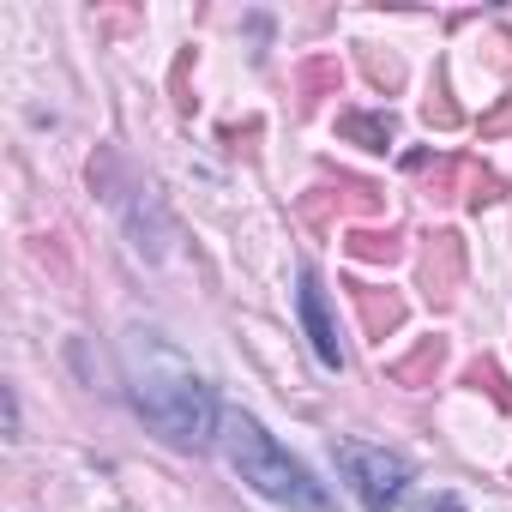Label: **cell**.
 <instances>
[{"instance_id": "10", "label": "cell", "mask_w": 512, "mask_h": 512, "mask_svg": "<svg viewBox=\"0 0 512 512\" xmlns=\"http://www.w3.org/2000/svg\"><path fill=\"white\" fill-rule=\"evenodd\" d=\"M344 85V67H338V55H314L308 67H302V109H314L320 97H332Z\"/></svg>"}, {"instance_id": "8", "label": "cell", "mask_w": 512, "mask_h": 512, "mask_svg": "<svg viewBox=\"0 0 512 512\" xmlns=\"http://www.w3.org/2000/svg\"><path fill=\"white\" fill-rule=\"evenodd\" d=\"M338 139H350L362 151H386L398 139V121H392V109H344L338 115Z\"/></svg>"}, {"instance_id": "1", "label": "cell", "mask_w": 512, "mask_h": 512, "mask_svg": "<svg viewBox=\"0 0 512 512\" xmlns=\"http://www.w3.org/2000/svg\"><path fill=\"white\" fill-rule=\"evenodd\" d=\"M121 362H127V392H133V410L169 440V446H205L217 428H223V410L211 398V386L193 374V362H181L157 332H127L121 344Z\"/></svg>"}, {"instance_id": "9", "label": "cell", "mask_w": 512, "mask_h": 512, "mask_svg": "<svg viewBox=\"0 0 512 512\" xmlns=\"http://www.w3.org/2000/svg\"><path fill=\"white\" fill-rule=\"evenodd\" d=\"M344 253H350V260H362V266H392L398 253H404V235L398 229H350L344 235Z\"/></svg>"}, {"instance_id": "6", "label": "cell", "mask_w": 512, "mask_h": 512, "mask_svg": "<svg viewBox=\"0 0 512 512\" xmlns=\"http://www.w3.org/2000/svg\"><path fill=\"white\" fill-rule=\"evenodd\" d=\"M344 290H350V308H356V320H362V338H374V344H386V338L404 326V314H410L398 290H380V284H362V278H350Z\"/></svg>"}, {"instance_id": "15", "label": "cell", "mask_w": 512, "mask_h": 512, "mask_svg": "<svg viewBox=\"0 0 512 512\" xmlns=\"http://www.w3.org/2000/svg\"><path fill=\"white\" fill-rule=\"evenodd\" d=\"M404 169H428V157H422V151H410V157H404ZM452 175H458V163H434L428 199H446V193H452Z\"/></svg>"}, {"instance_id": "13", "label": "cell", "mask_w": 512, "mask_h": 512, "mask_svg": "<svg viewBox=\"0 0 512 512\" xmlns=\"http://www.w3.org/2000/svg\"><path fill=\"white\" fill-rule=\"evenodd\" d=\"M464 386H476V392H488V398H494L500 410H512V386L500 380V368H494L488 356H476V362L464 368Z\"/></svg>"}, {"instance_id": "14", "label": "cell", "mask_w": 512, "mask_h": 512, "mask_svg": "<svg viewBox=\"0 0 512 512\" xmlns=\"http://www.w3.org/2000/svg\"><path fill=\"white\" fill-rule=\"evenodd\" d=\"M362 67H368V79H374L380 91H398V85H404V67H398L392 55H380V49H362Z\"/></svg>"}, {"instance_id": "2", "label": "cell", "mask_w": 512, "mask_h": 512, "mask_svg": "<svg viewBox=\"0 0 512 512\" xmlns=\"http://www.w3.org/2000/svg\"><path fill=\"white\" fill-rule=\"evenodd\" d=\"M217 434H223L229 470H235L253 494H266V500H278V506H290V512H332L326 482H314V470H308L302 458H290L247 410H223V428H217Z\"/></svg>"}, {"instance_id": "5", "label": "cell", "mask_w": 512, "mask_h": 512, "mask_svg": "<svg viewBox=\"0 0 512 512\" xmlns=\"http://www.w3.org/2000/svg\"><path fill=\"white\" fill-rule=\"evenodd\" d=\"M296 308H302V326H308V344H314L320 368L338 374V368H344V344H338V326H332V314H326V290H320L314 272L296 278Z\"/></svg>"}, {"instance_id": "16", "label": "cell", "mask_w": 512, "mask_h": 512, "mask_svg": "<svg viewBox=\"0 0 512 512\" xmlns=\"http://www.w3.org/2000/svg\"><path fill=\"white\" fill-rule=\"evenodd\" d=\"M494 133H512V97H500L494 115H482V139H494Z\"/></svg>"}, {"instance_id": "4", "label": "cell", "mask_w": 512, "mask_h": 512, "mask_svg": "<svg viewBox=\"0 0 512 512\" xmlns=\"http://www.w3.org/2000/svg\"><path fill=\"white\" fill-rule=\"evenodd\" d=\"M464 290V235L458 229H434L422 247V296L434 308H452Z\"/></svg>"}, {"instance_id": "3", "label": "cell", "mask_w": 512, "mask_h": 512, "mask_svg": "<svg viewBox=\"0 0 512 512\" xmlns=\"http://www.w3.org/2000/svg\"><path fill=\"white\" fill-rule=\"evenodd\" d=\"M338 464H344V476L356 482L362 512H386V506H398V500H404V488H410V464H404L398 452H386V446L338 440Z\"/></svg>"}, {"instance_id": "17", "label": "cell", "mask_w": 512, "mask_h": 512, "mask_svg": "<svg viewBox=\"0 0 512 512\" xmlns=\"http://www.w3.org/2000/svg\"><path fill=\"white\" fill-rule=\"evenodd\" d=\"M422 512H464V506H458V500H452V494H440V500H428V506H422Z\"/></svg>"}, {"instance_id": "11", "label": "cell", "mask_w": 512, "mask_h": 512, "mask_svg": "<svg viewBox=\"0 0 512 512\" xmlns=\"http://www.w3.org/2000/svg\"><path fill=\"white\" fill-rule=\"evenodd\" d=\"M422 121L428 127H440V133H452L458 121H464V109L452 103V91H446V73H434V91H428V103H422Z\"/></svg>"}, {"instance_id": "7", "label": "cell", "mask_w": 512, "mask_h": 512, "mask_svg": "<svg viewBox=\"0 0 512 512\" xmlns=\"http://www.w3.org/2000/svg\"><path fill=\"white\" fill-rule=\"evenodd\" d=\"M440 368H446V338H422L410 356H392V362H386V380H392V386L422 392V386H434V380H440Z\"/></svg>"}, {"instance_id": "12", "label": "cell", "mask_w": 512, "mask_h": 512, "mask_svg": "<svg viewBox=\"0 0 512 512\" xmlns=\"http://www.w3.org/2000/svg\"><path fill=\"white\" fill-rule=\"evenodd\" d=\"M464 199L482 211V205H500L506 199V181L494 175V169H482V163H464Z\"/></svg>"}]
</instances>
